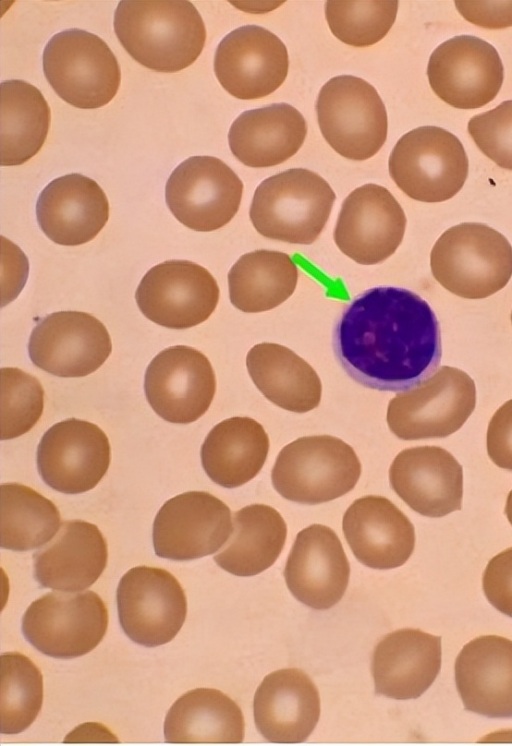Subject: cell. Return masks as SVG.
Returning <instances> with one entry per match:
<instances>
[{"mask_svg": "<svg viewBox=\"0 0 512 746\" xmlns=\"http://www.w3.org/2000/svg\"><path fill=\"white\" fill-rule=\"evenodd\" d=\"M333 350L344 371L379 391L412 389L441 360V336L430 305L415 292L379 286L357 295L333 331Z\"/></svg>", "mask_w": 512, "mask_h": 746, "instance_id": "obj_1", "label": "cell"}, {"mask_svg": "<svg viewBox=\"0 0 512 746\" xmlns=\"http://www.w3.org/2000/svg\"><path fill=\"white\" fill-rule=\"evenodd\" d=\"M113 24L128 54L158 72L187 68L199 57L206 40L202 17L186 0H123Z\"/></svg>", "mask_w": 512, "mask_h": 746, "instance_id": "obj_2", "label": "cell"}, {"mask_svg": "<svg viewBox=\"0 0 512 746\" xmlns=\"http://www.w3.org/2000/svg\"><path fill=\"white\" fill-rule=\"evenodd\" d=\"M335 199L334 191L319 174L292 168L257 186L249 216L256 231L266 238L309 245L325 228Z\"/></svg>", "mask_w": 512, "mask_h": 746, "instance_id": "obj_3", "label": "cell"}, {"mask_svg": "<svg viewBox=\"0 0 512 746\" xmlns=\"http://www.w3.org/2000/svg\"><path fill=\"white\" fill-rule=\"evenodd\" d=\"M432 275L449 292L467 299L491 296L512 276V246L507 238L482 223H461L447 229L430 255Z\"/></svg>", "mask_w": 512, "mask_h": 746, "instance_id": "obj_4", "label": "cell"}, {"mask_svg": "<svg viewBox=\"0 0 512 746\" xmlns=\"http://www.w3.org/2000/svg\"><path fill=\"white\" fill-rule=\"evenodd\" d=\"M360 475L361 463L350 445L334 436L314 435L282 448L271 481L283 498L315 505L347 494Z\"/></svg>", "mask_w": 512, "mask_h": 746, "instance_id": "obj_5", "label": "cell"}, {"mask_svg": "<svg viewBox=\"0 0 512 746\" xmlns=\"http://www.w3.org/2000/svg\"><path fill=\"white\" fill-rule=\"evenodd\" d=\"M43 71L56 94L80 109L108 104L121 81L118 61L107 43L81 29L59 32L49 40Z\"/></svg>", "mask_w": 512, "mask_h": 746, "instance_id": "obj_6", "label": "cell"}, {"mask_svg": "<svg viewBox=\"0 0 512 746\" xmlns=\"http://www.w3.org/2000/svg\"><path fill=\"white\" fill-rule=\"evenodd\" d=\"M389 174L408 197L443 202L463 187L469 169L461 141L437 126H421L404 134L388 162Z\"/></svg>", "mask_w": 512, "mask_h": 746, "instance_id": "obj_7", "label": "cell"}, {"mask_svg": "<svg viewBox=\"0 0 512 746\" xmlns=\"http://www.w3.org/2000/svg\"><path fill=\"white\" fill-rule=\"evenodd\" d=\"M316 112L324 139L347 159H369L386 141L385 105L362 78L340 75L328 80L319 91Z\"/></svg>", "mask_w": 512, "mask_h": 746, "instance_id": "obj_8", "label": "cell"}, {"mask_svg": "<svg viewBox=\"0 0 512 746\" xmlns=\"http://www.w3.org/2000/svg\"><path fill=\"white\" fill-rule=\"evenodd\" d=\"M476 405V387L464 371L442 366L409 391L393 397L387 423L402 440L444 438L459 430Z\"/></svg>", "mask_w": 512, "mask_h": 746, "instance_id": "obj_9", "label": "cell"}, {"mask_svg": "<svg viewBox=\"0 0 512 746\" xmlns=\"http://www.w3.org/2000/svg\"><path fill=\"white\" fill-rule=\"evenodd\" d=\"M107 628V607L90 590L49 592L33 601L22 618L26 640L41 653L61 659L92 651Z\"/></svg>", "mask_w": 512, "mask_h": 746, "instance_id": "obj_10", "label": "cell"}, {"mask_svg": "<svg viewBox=\"0 0 512 746\" xmlns=\"http://www.w3.org/2000/svg\"><path fill=\"white\" fill-rule=\"evenodd\" d=\"M116 598L123 631L142 646L168 643L186 619L185 592L179 581L162 568H131L120 579Z\"/></svg>", "mask_w": 512, "mask_h": 746, "instance_id": "obj_11", "label": "cell"}, {"mask_svg": "<svg viewBox=\"0 0 512 746\" xmlns=\"http://www.w3.org/2000/svg\"><path fill=\"white\" fill-rule=\"evenodd\" d=\"M243 183L222 160L193 156L180 163L165 187L166 203L176 219L200 232L214 231L236 215Z\"/></svg>", "mask_w": 512, "mask_h": 746, "instance_id": "obj_12", "label": "cell"}, {"mask_svg": "<svg viewBox=\"0 0 512 746\" xmlns=\"http://www.w3.org/2000/svg\"><path fill=\"white\" fill-rule=\"evenodd\" d=\"M219 295L218 284L206 268L187 260H169L144 275L135 298L140 311L152 322L186 329L210 317Z\"/></svg>", "mask_w": 512, "mask_h": 746, "instance_id": "obj_13", "label": "cell"}, {"mask_svg": "<svg viewBox=\"0 0 512 746\" xmlns=\"http://www.w3.org/2000/svg\"><path fill=\"white\" fill-rule=\"evenodd\" d=\"M233 531L229 507L204 491H189L166 501L153 523L157 556L187 561L211 555Z\"/></svg>", "mask_w": 512, "mask_h": 746, "instance_id": "obj_14", "label": "cell"}, {"mask_svg": "<svg viewBox=\"0 0 512 746\" xmlns=\"http://www.w3.org/2000/svg\"><path fill=\"white\" fill-rule=\"evenodd\" d=\"M427 76L434 93L458 109H477L501 89L504 68L493 45L471 35L453 37L431 54Z\"/></svg>", "mask_w": 512, "mask_h": 746, "instance_id": "obj_15", "label": "cell"}, {"mask_svg": "<svg viewBox=\"0 0 512 746\" xmlns=\"http://www.w3.org/2000/svg\"><path fill=\"white\" fill-rule=\"evenodd\" d=\"M144 390L148 403L161 418L188 424L210 407L216 391L215 373L202 352L184 345L171 346L148 365Z\"/></svg>", "mask_w": 512, "mask_h": 746, "instance_id": "obj_16", "label": "cell"}, {"mask_svg": "<svg viewBox=\"0 0 512 746\" xmlns=\"http://www.w3.org/2000/svg\"><path fill=\"white\" fill-rule=\"evenodd\" d=\"M405 228L406 216L395 197L385 187L368 183L344 199L333 237L347 257L374 265L397 250Z\"/></svg>", "mask_w": 512, "mask_h": 746, "instance_id": "obj_17", "label": "cell"}, {"mask_svg": "<svg viewBox=\"0 0 512 746\" xmlns=\"http://www.w3.org/2000/svg\"><path fill=\"white\" fill-rule=\"evenodd\" d=\"M110 464L108 437L97 425L76 418L51 426L37 448V467L52 489L79 494L93 489Z\"/></svg>", "mask_w": 512, "mask_h": 746, "instance_id": "obj_18", "label": "cell"}, {"mask_svg": "<svg viewBox=\"0 0 512 746\" xmlns=\"http://www.w3.org/2000/svg\"><path fill=\"white\" fill-rule=\"evenodd\" d=\"M112 351L110 335L96 317L80 311L49 314L34 327L28 352L33 364L59 377L96 371Z\"/></svg>", "mask_w": 512, "mask_h": 746, "instance_id": "obj_19", "label": "cell"}, {"mask_svg": "<svg viewBox=\"0 0 512 746\" xmlns=\"http://www.w3.org/2000/svg\"><path fill=\"white\" fill-rule=\"evenodd\" d=\"M289 58L285 44L258 25L241 26L218 44L215 75L222 87L241 100L263 98L285 81Z\"/></svg>", "mask_w": 512, "mask_h": 746, "instance_id": "obj_20", "label": "cell"}, {"mask_svg": "<svg viewBox=\"0 0 512 746\" xmlns=\"http://www.w3.org/2000/svg\"><path fill=\"white\" fill-rule=\"evenodd\" d=\"M349 576L348 559L331 528L313 524L297 534L284 577L298 601L316 610L329 609L343 597Z\"/></svg>", "mask_w": 512, "mask_h": 746, "instance_id": "obj_21", "label": "cell"}, {"mask_svg": "<svg viewBox=\"0 0 512 746\" xmlns=\"http://www.w3.org/2000/svg\"><path fill=\"white\" fill-rule=\"evenodd\" d=\"M389 481L394 492L423 516L442 517L461 509L462 466L439 446L402 450L390 466Z\"/></svg>", "mask_w": 512, "mask_h": 746, "instance_id": "obj_22", "label": "cell"}, {"mask_svg": "<svg viewBox=\"0 0 512 746\" xmlns=\"http://www.w3.org/2000/svg\"><path fill=\"white\" fill-rule=\"evenodd\" d=\"M342 529L357 560L373 569L399 567L414 550L413 524L383 496L356 499L343 516Z\"/></svg>", "mask_w": 512, "mask_h": 746, "instance_id": "obj_23", "label": "cell"}, {"mask_svg": "<svg viewBox=\"0 0 512 746\" xmlns=\"http://www.w3.org/2000/svg\"><path fill=\"white\" fill-rule=\"evenodd\" d=\"M40 228L53 242L77 246L94 239L109 218V202L93 179L78 173L52 180L36 204Z\"/></svg>", "mask_w": 512, "mask_h": 746, "instance_id": "obj_24", "label": "cell"}, {"mask_svg": "<svg viewBox=\"0 0 512 746\" xmlns=\"http://www.w3.org/2000/svg\"><path fill=\"white\" fill-rule=\"evenodd\" d=\"M253 714L260 734L274 743H299L314 730L320 717L318 689L298 669L268 674L258 686Z\"/></svg>", "mask_w": 512, "mask_h": 746, "instance_id": "obj_25", "label": "cell"}, {"mask_svg": "<svg viewBox=\"0 0 512 746\" xmlns=\"http://www.w3.org/2000/svg\"><path fill=\"white\" fill-rule=\"evenodd\" d=\"M455 681L466 710L512 718V640L485 635L468 642L456 658Z\"/></svg>", "mask_w": 512, "mask_h": 746, "instance_id": "obj_26", "label": "cell"}, {"mask_svg": "<svg viewBox=\"0 0 512 746\" xmlns=\"http://www.w3.org/2000/svg\"><path fill=\"white\" fill-rule=\"evenodd\" d=\"M440 667L441 637L419 629L393 631L373 652L375 692L397 700L418 698L432 685Z\"/></svg>", "mask_w": 512, "mask_h": 746, "instance_id": "obj_27", "label": "cell"}, {"mask_svg": "<svg viewBox=\"0 0 512 746\" xmlns=\"http://www.w3.org/2000/svg\"><path fill=\"white\" fill-rule=\"evenodd\" d=\"M34 576L46 588L76 592L93 585L107 565V542L83 520L64 521L56 536L36 551Z\"/></svg>", "mask_w": 512, "mask_h": 746, "instance_id": "obj_28", "label": "cell"}, {"mask_svg": "<svg viewBox=\"0 0 512 746\" xmlns=\"http://www.w3.org/2000/svg\"><path fill=\"white\" fill-rule=\"evenodd\" d=\"M307 134L303 115L292 105L274 103L241 113L232 123V154L254 168L281 164L295 155Z\"/></svg>", "mask_w": 512, "mask_h": 746, "instance_id": "obj_29", "label": "cell"}, {"mask_svg": "<svg viewBox=\"0 0 512 746\" xmlns=\"http://www.w3.org/2000/svg\"><path fill=\"white\" fill-rule=\"evenodd\" d=\"M269 451L263 426L249 417H232L214 426L201 447V462L208 477L225 488L252 480Z\"/></svg>", "mask_w": 512, "mask_h": 746, "instance_id": "obj_30", "label": "cell"}, {"mask_svg": "<svg viewBox=\"0 0 512 746\" xmlns=\"http://www.w3.org/2000/svg\"><path fill=\"white\" fill-rule=\"evenodd\" d=\"M246 366L258 390L280 408L305 413L319 405L322 384L318 374L286 346L256 344L247 354Z\"/></svg>", "mask_w": 512, "mask_h": 746, "instance_id": "obj_31", "label": "cell"}, {"mask_svg": "<svg viewBox=\"0 0 512 746\" xmlns=\"http://www.w3.org/2000/svg\"><path fill=\"white\" fill-rule=\"evenodd\" d=\"M240 707L223 692L196 688L169 709L164 736L169 743H240L244 739Z\"/></svg>", "mask_w": 512, "mask_h": 746, "instance_id": "obj_32", "label": "cell"}, {"mask_svg": "<svg viewBox=\"0 0 512 746\" xmlns=\"http://www.w3.org/2000/svg\"><path fill=\"white\" fill-rule=\"evenodd\" d=\"M233 531L214 556L219 567L236 576H253L274 564L285 544L287 526L280 513L265 504L234 513Z\"/></svg>", "mask_w": 512, "mask_h": 746, "instance_id": "obj_33", "label": "cell"}, {"mask_svg": "<svg viewBox=\"0 0 512 746\" xmlns=\"http://www.w3.org/2000/svg\"><path fill=\"white\" fill-rule=\"evenodd\" d=\"M298 267L286 253L256 250L242 255L228 273L232 305L246 313L271 310L295 291Z\"/></svg>", "mask_w": 512, "mask_h": 746, "instance_id": "obj_34", "label": "cell"}, {"mask_svg": "<svg viewBox=\"0 0 512 746\" xmlns=\"http://www.w3.org/2000/svg\"><path fill=\"white\" fill-rule=\"evenodd\" d=\"M0 87L1 165H21L43 146L50 126V108L40 90L26 81L7 80Z\"/></svg>", "mask_w": 512, "mask_h": 746, "instance_id": "obj_35", "label": "cell"}, {"mask_svg": "<svg viewBox=\"0 0 512 746\" xmlns=\"http://www.w3.org/2000/svg\"><path fill=\"white\" fill-rule=\"evenodd\" d=\"M0 492L2 548L28 551L57 534L61 517L51 500L19 483H3Z\"/></svg>", "mask_w": 512, "mask_h": 746, "instance_id": "obj_36", "label": "cell"}, {"mask_svg": "<svg viewBox=\"0 0 512 746\" xmlns=\"http://www.w3.org/2000/svg\"><path fill=\"white\" fill-rule=\"evenodd\" d=\"M43 702V677L39 668L25 655L8 652L1 655L0 717L3 734L27 729L38 716Z\"/></svg>", "mask_w": 512, "mask_h": 746, "instance_id": "obj_37", "label": "cell"}, {"mask_svg": "<svg viewBox=\"0 0 512 746\" xmlns=\"http://www.w3.org/2000/svg\"><path fill=\"white\" fill-rule=\"evenodd\" d=\"M395 0H330L325 16L333 35L355 47L371 46L385 37L396 19Z\"/></svg>", "mask_w": 512, "mask_h": 746, "instance_id": "obj_38", "label": "cell"}, {"mask_svg": "<svg viewBox=\"0 0 512 746\" xmlns=\"http://www.w3.org/2000/svg\"><path fill=\"white\" fill-rule=\"evenodd\" d=\"M43 408L44 390L34 376L18 368H1V440L27 433Z\"/></svg>", "mask_w": 512, "mask_h": 746, "instance_id": "obj_39", "label": "cell"}, {"mask_svg": "<svg viewBox=\"0 0 512 746\" xmlns=\"http://www.w3.org/2000/svg\"><path fill=\"white\" fill-rule=\"evenodd\" d=\"M480 151L501 168L512 171V100L472 117L467 126Z\"/></svg>", "mask_w": 512, "mask_h": 746, "instance_id": "obj_40", "label": "cell"}, {"mask_svg": "<svg viewBox=\"0 0 512 746\" xmlns=\"http://www.w3.org/2000/svg\"><path fill=\"white\" fill-rule=\"evenodd\" d=\"M482 586L491 605L512 617V547L498 553L488 562Z\"/></svg>", "mask_w": 512, "mask_h": 746, "instance_id": "obj_41", "label": "cell"}, {"mask_svg": "<svg viewBox=\"0 0 512 746\" xmlns=\"http://www.w3.org/2000/svg\"><path fill=\"white\" fill-rule=\"evenodd\" d=\"M486 446L496 466L512 471V399L500 406L492 416Z\"/></svg>", "mask_w": 512, "mask_h": 746, "instance_id": "obj_42", "label": "cell"}, {"mask_svg": "<svg viewBox=\"0 0 512 746\" xmlns=\"http://www.w3.org/2000/svg\"><path fill=\"white\" fill-rule=\"evenodd\" d=\"M459 13L470 23L486 29L512 26V1H455Z\"/></svg>", "mask_w": 512, "mask_h": 746, "instance_id": "obj_43", "label": "cell"}, {"mask_svg": "<svg viewBox=\"0 0 512 746\" xmlns=\"http://www.w3.org/2000/svg\"><path fill=\"white\" fill-rule=\"evenodd\" d=\"M505 514L508 521L512 525V490L509 492L506 500Z\"/></svg>", "mask_w": 512, "mask_h": 746, "instance_id": "obj_44", "label": "cell"}, {"mask_svg": "<svg viewBox=\"0 0 512 746\" xmlns=\"http://www.w3.org/2000/svg\"><path fill=\"white\" fill-rule=\"evenodd\" d=\"M511 322H512V311H511Z\"/></svg>", "mask_w": 512, "mask_h": 746, "instance_id": "obj_45", "label": "cell"}]
</instances>
